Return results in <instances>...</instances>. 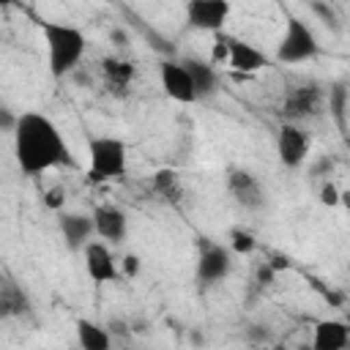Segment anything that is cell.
I'll return each instance as SVG.
<instances>
[{"instance_id": "27", "label": "cell", "mask_w": 350, "mask_h": 350, "mask_svg": "<svg viewBox=\"0 0 350 350\" xmlns=\"http://www.w3.org/2000/svg\"><path fill=\"white\" fill-rule=\"evenodd\" d=\"M118 268H120L126 276H137V273H139V257H137V254H126V257L118 262Z\"/></svg>"}, {"instance_id": "1", "label": "cell", "mask_w": 350, "mask_h": 350, "mask_svg": "<svg viewBox=\"0 0 350 350\" xmlns=\"http://www.w3.org/2000/svg\"><path fill=\"white\" fill-rule=\"evenodd\" d=\"M14 161L25 175H44L71 161L68 145L57 123L41 112L16 115L14 126Z\"/></svg>"}, {"instance_id": "19", "label": "cell", "mask_w": 350, "mask_h": 350, "mask_svg": "<svg viewBox=\"0 0 350 350\" xmlns=\"http://www.w3.org/2000/svg\"><path fill=\"white\" fill-rule=\"evenodd\" d=\"M325 104H328V112L336 120V126L345 129L347 126V85L345 82L331 85V90L325 96Z\"/></svg>"}, {"instance_id": "5", "label": "cell", "mask_w": 350, "mask_h": 350, "mask_svg": "<svg viewBox=\"0 0 350 350\" xmlns=\"http://www.w3.org/2000/svg\"><path fill=\"white\" fill-rule=\"evenodd\" d=\"M309 148H312V139L301 129V123L284 120L279 126V131H276V159H279L282 167H287V170L301 167L309 156Z\"/></svg>"}, {"instance_id": "16", "label": "cell", "mask_w": 350, "mask_h": 350, "mask_svg": "<svg viewBox=\"0 0 350 350\" xmlns=\"http://www.w3.org/2000/svg\"><path fill=\"white\" fill-rule=\"evenodd\" d=\"M57 227L68 249H82L93 238V216L88 213H60Z\"/></svg>"}, {"instance_id": "3", "label": "cell", "mask_w": 350, "mask_h": 350, "mask_svg": "<svg viewBox=\"0 0 350 350\" xmlns=\"http://www.w3.org/2000/svg\"><path fill=\"white\" fill-rule=\"evenodd\" d=\"M129 170V148L123 139L101 134L88 139V180L112 183L120 180Z\"/></svg>"}, {"instance_id": "10", "label": "cell", "mask_w": 350, "mask_h": 350, "mask_svg": "<svg viewBox=\"0 0 350 350\" xmlns=\"http://www.w3.org/2000/svg\"><path fill=\"white\" fill-rule=\"evenodd\" d=\"M159 82H161V90L167 98L178 101V104H194L197 101L191 77L180 60H161L159 63Z\"/></svg>"}, {"instance_id": "8", "label": "cell", "mask_w": 350, "mask_h": 350, "mask_svg": "<svg viewBox=\"0 0 350 350\" xmlns=\"http://www.w3.org/2000/svg\"><path fill=\"white\" fill-rule=\"evenodd\" d=\"M230 0H189L186 3V22L194 30L205 33H221L227 16H230Z\"/></svg>"}, {"instance_id": "24", "label": "cell", "mask_w": 350, "mask_h": 350, "mask_svg": "<svg viewBox=\"0 0 350 350\" xmlns=\"http://www.w3.org/2000/svg\"><path fill=\"white\" fill-rule=\"evenodd\" d=\"M44 205L49 208V211H63V205H66V189L63 186H49L46 191H44Z\"/></svg>"}, {"instance_id": "14", "label": "cell", "mask_w": 350, "mask_h": 350, "mask_svg": "<svg viewBox=\"0 0 350 350\" xmlns=\"http://www.w3.org/2000/svg\"><path fill=\"white\" fill-rule=\"evenodd\" d=\"M191 77V85H194V93H197V101H205L211 96L219 93V74H216V66L211 60H202V57H183L180 60Z\"/></svg>"}, {"instance_id": "30", "label": "cell", "mask_w": 350, "mask_h": 350, "mask_svg": "<svg viewBox=\"0 0 350 350\" xmlns=\"http://www.w3.org/2000/svg\"><path fill=\"white\" fill-rule=\"evenodd\" d=\"M16 0H0V8H8V5H14Z\"/></svg>"}, {"instance_id": "11", "label": "cell", "mask_w": 350, "mask_h": 350, "mask_svg": "<svg viewBox=\"0 0 350 350\" xmlns=\"http://www.w3.org/2000/svg\"><path fill=\"white\" fill-rule=\"evenodd\" d=\"M227 191L246 211H260L265 205V186L249 170H230L227 172Z\"/></svg>"}, {"instance_id": "9", "label": "cell", "mask_w": 350, "mask_h": 350, "mask_svg": "<svg viewBox=\"0 0 350 350\" xmlns=\"http://www.w3.org/2000/svg\"><path fill=\"white\" fill-rule=\"evenodd\" d=\"M82 254H85V271L96 284H109L120 276L118 257L112 254L107 241H88L82 246Z\"/></svg>"}, {"instance_id": "26", "label": "cell", "mask_w": 350, "mask_h": 350, "mask_svg": "<svg viewBox=\"0 0 350 350\" xmlns=\"http://www.w3.org/2000/svg\"><path fill=\"white\" fill-rule=\"evenodd\" d=\"M224 60H227V38L219 36V38L213 41V49H211V63L219 66V63H224Z\"/></svg>"}, {"instance_id": "21", "label": "cell", "mask_w": 350, "mask_h": 350, "mask_svg": "<svg viewBox=\"0 0 350 350\" xmlns=\"http://www.w3.org/2000/svg\"><path fill=\"white\" fill-rule=\"evenodd\" d=\"M230 249L238 254H252L257 249V238L243 227H232L230 230Z\"/></svg>"}, {"instance_id": "18", "label": "cell", "mask_w": 350, "mask_h": 350, "mask_svg": "<svg viewBox=\"0 0 350 350\" xmlns=\"http://www.w3.org/2000/svg\"><path fill=\"white\" fill-rule=\"evenodd\" d=\"M77 342L85 350H109L112 347V334H109V328L79 317L77 320Z\"/></svg>"}, {"instance_id": "2", "label": "cell", "mask_w": 350, "mask_h": 350, "mask_svg": "<svg viewBox=\"0 0 350 350\" xmlns=\"http://www.w3.org/2000/svg\"><path fill=\"white\" fill-rule=\"evenodd\" d=\"M41 38L46 46V68L55 79H63L71 74L88 49V38L77 25L57 22V19H44L41 22Z\"/></svg>"}, {"instance_id": "25", "label": "cell", "mask_w": 350, "mask_h": 350, "mask_svg": "<svg viewBox=\"0 0 350 350\" xmlns=\"http://www.w3.org/2000/svg\"><path fill=\"white\" fill-rule=\"evenodd\" d=\"M320 202H323V205H328V208H334V205H339V202H342V191H339L331 180H325V183H323V189H320Z\"/></svg>"}, {"instance_id": "4", "label": "cell", "mask_w": 350, "mask_h": 350, "mask_svg": "<svg viewBox=\"0 0 350 350\" xmlns=\"http://www.w3.org/2000/svg\"><path fill=\"white\" fill-rule=\"evenodd\" d=\"M320 52V41L312 30V25L301 16H287L284 22V33L276 44V60L284 66H295V63H306Z\"/></svg>"}, {"instance_id": "12", "label": "cell", "mask_w": 350, "mask_h": 350, "mask_svg": "<svg viewBox=\"0 0 350 350\" xmlns=\"http://www.w3.org/2000/svg\"><path fill=\"white\" fill-rule=\"evenodd\" d=\"M235 74L246 77V74H257L262 68H268V55L262 49H257L249 41L241 38H227V60H224Z\"/></svg>"}, {"instance_id": "6", "label": "cell", "mask_w": 350, "mask_h": 350, "mask_svg": "<svg viewBox=\"0 0 350 350\" xmlns=\"http://www.w3.org/2000/svg\"><path fill=\"white\" fill-rule=\"evenodd\" d=\"M230 268H232V254H230L227 246H221V243H211V241H202V243H200L197 268H194L200 284L211 287V284L224 282L227 273H230Z\"/></svg>"}, {"instance_id": "15", "label": "cell", "mask_w": 350, "mask_h": 350, "mask_svg": "<svg viewBox=\"0 0 350 350\" xmlns=\"http://www.w3.org/2000/svg\"><path fill=\"white\" fill-rule=\"evenodd\" d=\"M312 347L314 350H347L350 347V325L345 320H339V317L320 320L314 325Z\"/></svg>"}, {"instance_id": "31", "label": "cell", "mask_w": 350, "mask_h": 350, "mask_svg": "<svg viewBox=\"0 0 350 350\" xmlns=\"http://www.w3.org/2000/svg\"><path fill=\"white\" fill-rule=\"evenodd\" d=\"M325 3H334V0H325Z\"/></svg>"}, {"instance_id": "22", "label": "cell", "mask_w": 350, "mask_h": 350, "mask_svg": "<svg viewBox=\"0 0 350 350\" xmlns=\"http://www.w3.org/2000/svg\"><path fill=\"white\" fill-rule=\"evenodd\" d=\"M312 11L317 14V19H320L328 30H334V33H339V30H342L339 14L334 11V5H331V3H325V0H314V3H312Z\"/></svg>"}, {"instance_id": "7", "label": "cell", "mask_w": 350, "mask_h": 350, "mask_svg": "<svg viewBox=\"0 0 350 350\" xmlns=\"http://www.w3.org/2000/svg\"><path fill=\"white\" fill-rule=\"evenodd\" d=\"M323 107H325L323 88H317V85H301V88H293L284 96V101H282V118L284 120H293V123H301L306 118L320 115Z\"/></svg>"}, {"instance_id": "20", "label": "cell", "mask_w": 350, "mask_h": 350, "mask_svg": "<svg viewBox=\"0 0 350 350\" xmlns=\"http://www.w3.org/2000/svg\"><path fill=\"white\" fill-rule=\"evenodd\" d=\"M153 189H156L159 194L170 197V200H178V194H180V178H178V172L170 170V167L156 170V172H153Z\"/></svg>"}, {"instance_id": "29", "label": "cell", "mask_w": 350, "mask_h": 350, "mask_svg": "<svg viewBox=\"0 0 350 350\" xmlns=\"http://www.w3.org/2000/svg\"><path fill=\"white\" fill-rule=\"evenodd\" d=\"M109 36H112V38L118 41V46H123V44H126V33H123V30H112Z\"/></svg>"}, {"instance_id": "17", "label": "cell", "mask_w": 350, "mask_h": 350, "mask_svg": "<svg viewBox=\"0 0 350 350\" xmlns=\"http://www.w3.org/2000/svg\"><path fill=\"white\" fill-rule=\"evenodd\" d=\"M134 74H137V68H134L131 60H123V57H104V60H101L104 85H107V90H112V93H118V96H123V93L131 88Z\"/></svg>"}, {"instance_id": "23", "label": "cell", "mask_w": 350, "mask_h": 350, "mask_svg": "<svg viewBox=\"0 0 350 350\" xmlns=\"http://www.w3.org/2000/svg\"><path fill=\"white\" fill-rule=\"evenodd\" d=\"M25 298H19L16 290H0V317H14L22 314Z\"/></svg>"}, {"instance_id": "28", "label": "cell", "mask_w": 350, "mask_h": 350, "mask_svg": "<svg viewBox=\"0 0 350 350\" xmlns=\"http://www.w3.org/2000/svg\"><path fill=\"white\" fill-rule=\"evenodd\" d=\"M14 126H16V115L0 107V131H14Z\"/></svg>"}, {"instance_id": "13", "label": "cell", "mask_w": 350, "mask_h": 350, "mask_svg": "<svg viewBox=\"0 0 350 350\" xmlns=\"http://www.w3.org/2000/svg\"><path fill=\"white\" fill-rule=\"evenodd\" d=\"M90 216H93V235H98L109 246L112 243H120L126 238L129 219H126L123 208H118V205H98Z\"/></svg>"}]
</instances>
